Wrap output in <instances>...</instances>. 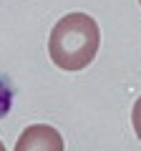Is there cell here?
Here are the masks:
<instances>
[{"instance_id": "cell-1", "label": "cell", "mask_w": 141, "mask_h": 151, "mask_svg": "<svg viewBox=\"0 0 141 151\" xmlns=\"http://www.w3.org/2000/svg\"><path fill=\"white\" fill-rule=\"evenodd\" d=\"M101 45L98 23L86 13H68L53 25L48 38V53L58 68L81 70L93 63Z\"/></svg>"}, {"instance_id": "cell-2", "label": "cell", "mask_w": 141, "mask_h": 151, "mask_svg": "<svg viewBox=\"0 0 141 151\" xmlns=\"http://www.w3.org/2000/svg\"><path fill=\"white\" fill-rule=\"evenodd\" d=\"M15 151H63V136L48 124H33L20 134Z\"/></svg>"}, {"instance_id": "cell-3", "label": "cell", "mask_w": 141, "mask_h": 151, "mask_svg": "<svg viewBox=\"0 0 141 151\" xmlns=\"http://www.w3.org/2000/svg\"><path fill=\"white\" fill-rule=\"evenodd\" d=\"M131 124H134L136 136L141 139V96L136 98V103H134V111H131Z\"/></svg>"}, {"instance_id": "cell-4", "label": "cell", "mask_w": 141, "mask_h": 151, "mask_svg": "<svg viewBox=\"0 0 141 151\" xmlns=\"http://www.w3.org/2000/svg\"><path fill=\"white\" fill-rule=\"evenodd\" d=\"M0 151H5V146H3V141H0Z\"/></svg>"}, {"instance_id": "cell-5", "label": "cell", "mask_w": 141, "mask_h": 151, "mask_svg": "<svg viewBox=\"0 0 141 151\" xmlns=\"http://www.w3.org/2000/svg\"><path fill=\"white\" fill-rule=\"evenodd\" d=\"M139 3H141V0H139Z\"/></svg>"}]
</instances>
